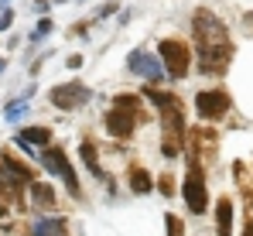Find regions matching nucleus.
Listing matches in <instances>:
<instances>
[{"mask_svg":"<svg viewBox=\"0 0 253 236\" xmlns=\"http://www.w3.org/2000/svg\"><path fill=\"white\" fill-rule=\"evenodd\" d=\"M192 28H195V45H199V51H206V48H222V45H229V35H226V24L212 14V10H195V21H192Z\"/></svg>","mask_w":253,"mask_h":236,"instance_id":"1","label":"nucleus"},{"mask_svg":"<svg viewBox=\"0 0 253 236\" xmlns=\"http://www.w3.org/2000/svg\"><path fill=\"white\" fill-rule=\"evenodd\" d=\"M144 93H147V99L161 110L165 134H168V137H181V134H185V113H181V103H178L171 93H161V89H154V86H147Z\"/></svg>","mask_w":253,"mask_h":236,"instance_id":"2","label":"nucleus"},{"mask_svg":"<svg viewBox=\"0 0 253 236\" xmlns=\"http://www.w3.org/2000/svg\"><path fill=\"white\" fill-rule=\"evenodd\" d=\"M181 195H185V205L192 212H206L209 209V189H206V175H202L199 161H192V168L185 175V185H181Z\"/></svg>","mask_w":253,"mask_h":236,"instance_id":"3","label":"nucleus"},{"mask_svg":"<svg viewBox=\"0 0 253 236\" xmlns=\"http://www.w3.org/2000/svg\"><path fill=\"white\" fill-rule=\"evenodd\" d=\"M161 62H165V69H168V76L181 79L188 72V65H192V51H188V45L178 38H165L161 41Z\"/></svg>","mask_w":253,"mask_h":236,"instance_id":"4","label":"nucleus"},{"mask_svg":"<svg viewBox=\"0 0 253 236\" xmlns=\"http://www.w3.org/2000/svg\"><path fill=\"white\" fill-rule=\"evenodd\" d=\"M44 168L48 171H55V175H62V182H65V189L72 192V195H79V178H76V171H72V164H69V157L62 147H44Z\"/></svg>","mask_w":253,"mask_h":236,"instance_id":"5","label":"nucleus"},{"mask_svg":"<svg viewBox=\"0 0 253 236\" xmlns=\"http://www.w3.org/2000/svg\"><path fill=\"white\" fill-rule=\"evenodd\" d=\"M51 106H58V110H76V106H83L85 99H89V89H85L83 82H62V86H55L51 89Z\"/></svg>","mask_w":253,"mask_h":236,"instance_id":"6","label":"nucleus"},{"mask_svg":"<svg viewBox=\"0 0 253 236\" xmlns=\"http://www.w3.org/2000/svg\"><path fill=\"white\" fill-rule=\"evenodd\" d=\"M195 110H199L202 120H219L229 110V96H226L222 89H206V93L195 96Z\"/></svg>","mask_w":253,"mask_h":236,"instance_id":"7","label":"nucleus"},{"mask_svg":"<svg viewBox=\"0 0 253 236\" xmlns=\"http://www.w3.org/2000/svg\"><path fill=\"white\" fill-rule=\"evenodd\" d=\"M130 69H133L137 76H144L147 82H161V79L168 76L165 62H158V58L147 55V51H133V55H130Z\"/></svg>","mask_w":253,"mask_h":236,"instance_id":"8","label":"nucleus"},{"mask_svg":"<svg viewBox=\"0 0 253 236\" xmlns=\"http://www.w3.org/2000/svg\"><path fill=\"white\" fill-rule=\"evenodd\" d=\"M133 127H137V117L133 113H126V110H110L106 113V130L113 134V137H120V141H126L130 134H133Z\"/></svg>","mask_w":253,"mask_h":236,"instance_id":"9","label":"nucleus"},{"mask_svg":"<svg viewBox=\"0 0 253 236\" xmlns=\"http://www.w3.org/2000/svg\"><path fill=\"white\" fill-rule=\"evenodd\" d=\"M21 189H24V182H21V178H17V175L0 161V192L10 198V202H17V205H21V202H24V198H21Z\"/></svg>","mask_w":253,"mask_h":236,"instance_id":"10","label":"nucleus"},{"mask_svg":"<svg viewBox=\"0 0 253 236\" xmlns=\"http://www.w3.org/2000/svg\"><path fill=\"white\" fill-rule=\"evenodd\" d=\"M28 236H69V233H65L62 219H38V223H31Z\"/></svg>","mask_w":253,"mask_h":236,"instance_id":"11","label":"nucleus"},{"mask_svg":"<svg viewBox=\"0 0 253 236\" xmlns=\"http://www.w3.org/2000/svg\"><path fill=\"white\" fill-rule=\"evenodd\" d=\"M215 226H219V236H233V202L222 198L215 205Z\"/></svg>","mask_w":253,"mask_h":236,"instance_id":"12","label":"nucleus"},{"mask_svg":"<svg viewBox=\"0 0 253 236\" xmlns=\"http://www.w3.org/2000/svg\"><path fill=\"white\" fill-rule=\"evenodd\" d=\"M113 106H117V110H126V113H133L140 123L147 120V113H144V103H140L137 96H126V93H124V96H113Z\"/></svg>","mask_w":253,"mask_h":236,"instance_id":"13","label":"nucleus"},{"mask_svg":"<svg viewBox=\"0 0 253 236\" xmlns=\"http://www.w3.org/2000/svg\"><path fill=\"white\" fill-rule=\"evenodd\" d=\"M17 141L48 147V144H51V130H48V127H28V130H21V134H17Z\"/></svg>","mask_w":253,"mask_h":236,"instance_id":"14","label":"nucleus"},{"mask_svg":"<svg viewBox=\"0 0 253 236\" xmlns=\"http://www.w3.org/2000/svg\"><path fill=\"white\" fill-rule=\"evenodd\" d=\"M79 154H83V161H85V168L96 175V178H103V168H99V154H96V144L92 141H83L79 144Z\"/></svg>","mask_w":253,"mask_h":236,"instance_id":"15","label":"nucleus"},{"mask_svg":"<svg viewBox=\"0 0 253 236\" xmlns=\"http://www.w3.org/2000/svg\"><path fill=\"white\" fill-rule=\"evenodd\" d=\"M31 198H35V205L48 209V205H55V189L44 182H31Z\"/></svg>","mask_w":253,"mask_h":236,"instance_id":"16","label":"nucleus"},{"mask_svg":"<svg viewBox=\"0 0 253 236\" xmlns=\"http://www.w3.org/2000/svg\"><path fill=\"white\" fill-rule=\"evenodd\" d=\"M130 189H133L137 195H144V192L154 189V182H151V175H147L144 168H130Z\"/></svg>","mask_w":253,"mask_h":236,"instance_id":"17","label":"nucleus"},{"mask_svg":"<svg viewBox=\"0 0 253 236\" xmlns=\"http://www.w3.org/2000/svg\"><path fill=\"white\" fill-rule=\"evenodd\" d=\"M0 161H3V164H7V168H10V171H14V175H17L21 182H24V185H31V182H35V175H31V168H28L24 161H17L14 154H3Z\"/></svg>","mask_w":253,"mask_h":236,"instance_id":"18","label":"nucleus"},{"mask_svg":"<svg viewBox=\"0 0 253 236\" xmlns=\"http://www.w3.org/2000/svg\"><path fill=\"white\" fill-rule=\"evenodd\" d=\"M165 230H168V236H185L181 219H178V216H168V219H165Z\"/></svg>","mask_w":253,"mask_h":236,"instance_id":"19","label":"nucleus"},{"mask_svg":"<svg viewBox=\"0 0 253 236\" xmlns=\"http://www.w3.org/2000/svg\"><path fill=\"white\" fill-rule=\"evenodd\" d=\"M158 189H161V195H171V192H174V182H171V175H161Z\"/></svg>","mask_w":253,"mask_h":236,"instance_id":"20","label":"nucleus"},{"mask_svg":"<svg viewBox=\"0 0 253 236\" xmlns=\"http://www.w3.org/2000/svg\"><path fill=\"white\" fill-rule=\"evenodd\" d=\"M51 31V21L44 17V21H38V31H35V38H42V35H48Z\"/></svg>","mask_w":253,"mask_h":236,"instance_id":"21","label":"nucleus"},{"mask_svg":"<svg viewBox=\"0 0 253 236\" xmlns=\"http://www.w3.org/2000/svg\"><path fill=\"white\" fill-rule=\"evenodd\" d=\"M21 113H24V103H10L7 106V117H21Z\"/></svg>","mask_w":253,"mask_h":236,"instance_id":"22","label":"nucleus"},{"mask_svg":"<svg viewBox=\"0 0 253 236\" xmlns=\"http://www.w3.org/2000/svg\"><path fill=\"white\" fill-rule=\"evenodd\" d=\"M10 21H14V14H10V10H0V31L10 28Z\"/></svg>","mask_w":253,"mask_h":236,"instance_id":"23","label":"nucleus"},{"mask_svg":"<svg viewBox=\"0 0 253 236\" xmlns=\"http://www.w3.org/2000/svg\"><path fill=\"white\" fill-rule=\"evenodd\" d=\"M243 236H253V223H247V230H243Z\"/></svg>","mask_w":253,"mask_h":236,"instance_id":"24","label":"nucleus"},{"mask_svg":"<svg viewBox=\"0 0 253 236\" xmlns=\"http://www.w3.org/2000/svg\"><path fill=\"white\" fill-rule=\"evenodd\" d=\"M3 212H7V205H3V202H0V216H3Z\"/></svg>","mask_w":253,"mask_h":236,"instance_id":"25","label":"nucleus"},{"mask_svg":"<svg viewBox=\"0 0 253 236\" xmlns=\"http://www.w3.org/2000/svg\"><path fill=\"white\" fill-rule=\"evenodd\" d=\"M38 3H42V7H44V3H48V0H38Z\"/></svg>","mask_w":253,"mask_h":236,"instance_id":"26","label":"nucleus"}]
</instances>
